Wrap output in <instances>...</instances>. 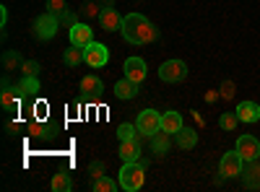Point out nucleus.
I'll return each mask as SVG.
<instances>
[{
    "instance_id": "nucleus-1",
    "label": "nucleus",
    "mask_w": 260,
    "mask_h": 192,
    "mask_svg": "<svg viewBox=\"0 0 260 192\" xmlns=\"http://www.w3.org/2000/svg\"><path fill=\"white\" fill-rule=\"evenodd\" d=\"M122 36L130 45H154L159 39V29L151 24L143 13H127L122 18Z\"/></svg>"
},
{
    "instance_id": "nucleus-2",
    "label": "nucleus",
    "mask_w": 260,
    "mask_h": 192,
    "mask_svg": "<svg viewBox=\"0 0 260 192\" xmlns=\"http://www.w3.org/2000/svg\"><path fill=\"white\" fill-rule=\"evenodd\" d=\"M146 166H148L146 159H141V161H125L122 169H120V179H117L120 189L138 192L143 187V182H146Z\"/></svg>"
},
{
    "instance_id": "nucleus-3",
    "label": "nucleus",
    "mask_w": 260,
    "mask_h": 192,
    "mask_svg": "<svg viewBox=\"0 0 260 192\" xmlns=\"http://www.w3.org/2000/svg\"><path fill=\"white\" fill-rule=\"evenodd\" d=\"M57 29H60V16H55L50 11H45L42 16H37L31 21V36L39 42H50L57 34Z\"/></svg>"
},
{
    "instance_id": "nucleus-4",
    "label": "nucleus",
    "mask_w": 260,
    "mask_h": 192,
    "mask_svg": "<svg viewBox=\"0 0 260 192\" xmlns=\"http://www.w3.org/2000/svg\"><path fill=\"white\" fill-rule=\"evenodd\" d=\"M242 172H245V159L240 156V151L237 148L234 151H226L219 161V174L224 179H234V177H242Z\"/></svg>"
},
{
    "instance_id": "nucleus-5",
    "label": "nucleus",
    "mask_w": 260,
    "mask_h": 192,
    "mask_svg": "<svg viewBox=\"0 0 260 192\" xmlns=\"http://www.w3.org/2000/svg\"><path fill=\"white\" fill-rule=\"evenodd\" d=\"M83 62L89 68H104L110 62V50H107L102 42H89L83 47Z\"/></svg>"
},
{
    "instance_id": "nucleus-6",
    "label": "nucleus",
    "mask_w": 260,
    "mask_h": 192,
    "mask_svg": "<svg viewBox=\"0 0 260 192\" xmlns=\"http://www.w3.org/2000/svg\"><path fill=\"white\" fill-rule=\"evenodd\" d=\"M136 125H138V133L143 138H151V135H156L161 130V114L156 109H143V112H138Z\"/></svg>"
},
{
    "instance_id": "nucleus-7",
    "label": "nucleus",
    "mask_w": 260,
    "mask_h": 192,
    "mask_svg": "<svg viewBox=\"0 0 260 192\" xmlns=\"http://www.w3.org/2000/svg\"><path fill=\"white\" fill-rule=\"evenodd\" d=\"M99 26H102V31H107V34H112V31L122 29V18H120V13L115 11V3H112V0H102Z\"/></svg>"
},
{
    "instance_id": "nucleus-8",
    "label": "nucleus",
    "mask_w": 260,
    "mask_h": 192,
    "mask_svg": "<svg viewBox=\"0 0 260 192\" xmlns=\"http://www.w3.org/2000/svg\"><path fill=\"white\" fill-rule=\"evenodd\" d=\"M159 78L164 83H180L187 78V65L182 60H167L161 62V68H159Z\"/></svg>"
},
{
    "instance_id": "nucleus-9",
    "label": "nucleus",
    "mask_w": 260,
    "mask_h": 192,
    "mask_svg": "<svg viewBox=\"0 0 260 192\" xmlns=\"http://www.w3.org/2000/svg\"><path fill=\"white\" fill-rule=\"evenodd\" d=\"M68 36H71V45L73 47H86L89 42H94V34H91V26L86 21H76V24L68 29Z\"/></svg>"
},
{
    "instance_id": "nucleus-10",
    "label": "nucleus",
    "mask_w": 260,
    "mask_h": 192,
    "mask_svg": "<svg viewBox=\"0 0 260 192\" xmlns=\"http://www.w3.org/2000/svg\"><path fill=\"white\" fill-rule=\"evenodd\" d=\"M237 151L245 159V164L255 161V159H260V140L255 135H240L237 138Z\"/></svg>"
},
{
    "instance_id": "nucleus-11",
    "label": "nucleus",
    "mask_w": 260,
    "mask_h": 192,
    "mask_svg": "<svg viewBox=\"0 0 260 192\" xmlns=\"http://www.w3.org/2000/svg\"><path fill=\"white\" fill-rule=\"evenodd\" d=\"M0 106H3L6 114H18L21 109V91L18 89H11L8 83H3V94H0Z\"/></svg>"
},
{
    "instance_id": "nucleus-12",
    "label": "nucleus",
    "mask_w": 260,
    "mask_h": 192,
    "mask_svg": "<svg viewBox=\"0 0 260 192\" xmlns=\"http://www.w3.org/2000/svg\"><path fill=\"white\" fill-rule=\"evenodd\" d=\"M122 70H125V75H127L130 81H136V83H143V81H146V73H148L146 60H141V57H127L125 65H122Z\"/></svg>"
},
{
    "instance_id": "nucleus-13",
    "label": "nucleus",
    "mask_w": 260,
    "mask_h": 192,
    "mask_svg": "<svg viewBox=\"0 0 260 192\" xmlns=\"http://www.w3.org/2000/svg\"><path fill=\"white\" fill-rule=\"evenodd\" d=\"M138 91H141V83L130 81L127 75H125V78H120V81L115 83V96H117V99H122V101L136 99V96H138Z\"/></svg>"
},
{
    "instance_id": "nucleus-14",
    "label": "nucleus",
    "mask_w": 260,
    "mask_h": 192,
    "mask_svg": "<svg viewBox=\"0 0 260 192\" xmlns=\"http://www.w3.org/2000/svg\"><path fill=\"white\" fill-rule=\"evenodd\" d=\"M141 138H130V140H120V159L122 161H141Z\"/></svg>"
},
{
    "instance_id": "nucleus-15",
    "label": "nucleus",
    "mask_w": 260,
    "mask_h": 192,
    "mask_svg": "<svg viewBox=\"0 0 260 192\" xmlns=\"http://www.w3.org/2000/svg\"><path fill=\"white\" fill-rule=\"evenodd\" d=\"M26 133H29V138H39V140H47V138H52V135L57 133V127L47 125L45 120H34V117H31V122L26 125Z\"/></svg>"
},
{
    "instance_id": "nucleus-16",
    "label": "nucleus",
    "mask_w": 260,
    "mask_h": 192,
    "mask_svg": "<svg viewBox=\"0 0 260 192\" xmlns=\"http://www.w3.org/2000/svg\"><path fill=\"white\" fill-rule=\"evenodd\" d=\"M234 112H237V117H240V122L252 125V122L260 120V104L257 101H240Z\"/></svg>"
},
{
    "instance_id": "nucleus-17",
    "label": "nucleus",
    "mask_w": 260,
    "mask_h": 192,
    "mask_svg": "<svg viewBox=\"0 0 260 192\" xmlns=\"http://www.w3.org/2000/svg\"><path fill=\"white\" fill-rule=\"evenodd\" d=\"M102 91H104V83H102L99 75L89 73V75L81 78V94H83V96H99Z\"/></svg>"
},
{
    "instance_id": "nucleus-18",
    "label": "nucleus",
    "mask_w": 260,
    "mask_h": 192,
    "mask_svg": "<svg viewBox=\"0 0 260 192\" xmlns=\"http://www.w3.org/2000/svg\"><path fill=\"white\" fill-rule=\"evenodd\" d=\"M242 177H245V187L247 189H260V159L245 164V174Z\"/></svg>"
},
{
    "instance_id": "nucleus-19",
    "label": "nucleus",
    "mask_w": 260,
    "mask_h": 192,
    "mask_svg": "<svg viewBox=\"0 0 260 192\" xmlns=\"http://www.w3.org/2000/svg\"><path fill=\"white\" fill-rule=\"evenodd\" d=\"M175 143L182 148V151H192V148L198 145V133H195L192 127H182V130L175 133Z\"/></svg>"
},
{
    "instance_id": "nucleus-20",
    "label": "nucleus",
    "mask_w": 260,
    "mask_h": 192,
    "mask_svg": "<svg viewBox=\"0 0 260 192\" xmlns=\"http://www.w3.org/2000/svg\"><path fill=\"white\" fill-rule=\"evenodd\" d=\"M169 148H172V135H169V133L159 130L156 135H151V151H154L156 156L169 153Z\"/></svg>"
},
{
    "instance_id": "nucleus-21",
    "label": "nucleus",
    "mask_w": 260,
    "mask_h": 192,
    "mask_svg": "<svg viewBox=\"0 0 260 192\" xmlns=\"http://www.w3.org/2000/svg\"><path fill=\"white\" fill-rule=\"evenodd\" d=\"M182 114L180 112H164L161 114V130L169 133V135H175L177 130H182Z\"/></svg>"
},
{
    "instance_id": "nucleus-22",
    "label": "nucleus",
    "mask_w": 260,
    "mask_h": 192,
    "mask_svg": "<svg viewBox=\"0 0 260 192\" xmlns=\"http://www.w3.org/2000/svg\"><path fill=\"white\" fill-rule=\"evenodd\" d=\"M24 57H21V52L18 50H6L3 52V70L6 73H13V70H21L24 68Z\"/></svg>"
},
{
    "instance_id": "nucleus-23",
    "label": "nucleus",
    "mask_w": 260,
    "mask_h": 192,
    "mask_svg": "<svg viewBox=\"0 0 260 192\" xmlns=\"http://www.w3.org/2000/svg\"><path fill=\"white\" fill-rule=\"evenodd\" d=\"M91 189H94V192H117V189H120V182H115L112 177L102 174V177H96V179L91 182Z\"/></svg>"
},
{
    "instance_id": "nucleus-24",
    "label": "nucleus",
    "mask_w": 260,
    "mask_h": 192,
    "mask_svg": "<svg viewBox=\"0 0 260 192\" xmlns=\"http://www.w3.org/2000/svg\"><path fill=\"white\" fill-rule=\"evenodd\" d=\"M50 187H52L55 192H71V189H73V179H71L68 172H57V174L52 177Z\"/></svg>"
},
{
    "instance_id": "nucleus-25",
    "label": "nucleus",
    "mask_w": 260,
    "mask_h": 192,
    "mask_svg": "<svg viewBox=\"0 0 260 192\" xmlns=\"http://www.w3.org/2000/svg\"><path fill=\"white\" fill-rule=\"evenodd\" d=\"M62 62H65L68 68H78L81 62H83V50L71 45L68 50H62Z\"/></svg>"
},
{
    "instance_id": "nucleus-26",
    "label": "nucleus",
    "mask_w": 260,
    "mask_h": 192,
    "mask_svg": "<svg viewBox=\"0 0 260 192\" xmlns=\"http://www.w3.org/2000/svg\"><path fill=\"white\" fill-rule=\"evenodd\" d=\"M18 91H21V96H34L39 91V78L37 75H24L21 83H18Z\"/></svg>"
},
{
    "instance_id": "nucleus-27",
    "label": "nucleus",
    "mask_w": 260,
    "mask_h": 192,
    "mask_svg": "<svg viewBox=\"0 0 260 192\" xmlns=\"http://www.w3.org/2000/svg\"><path fill=\"white\" fill-rule=\"evenodd\" d=\"M78 13H81L83 18H99V13H102V3H96V0H86V3L78 8Z\"/></svg>"
},
{
    "instance_id": "nucleus-28",
    "label": "nucleus",
    "mask_w": 260,
    "mask_h": 192,
    "mask_svg": "<svg viewBox=\"0 0 260 192\" xmlns=\"http://www.w3.org/2000/svg\"><path fill=\"white\" fill-rule=\"evenodd\" d=\"M237 125H240V117H237V112H224V114L219 117V127H221L224 133H232Z\"/></svg>"
},
{
    "instance_id": "nucleus-29",
    "label": "nucleus",
    "mask_w": 260,
    "mask_h": 192,
    "mask_svg": "<svg viewBox=\"0 0 260 192\" xmlns=\"http://www.w3.org/2000/svg\"><path fill=\"white\" fill-rule=\"evenodd\" d=\"M141 133H138V125H133V122H122L120 127H117V138L120 140H130V138H138Z\"/></svg>"
},
{
    "instance_id": "nucleus-30",
    "label": "nucleus",
    "mask_w": 260,
    "mask_h": 192,
    "mask_svg": "<svg viewBox=\"0 0 260 192\" xmlns=\"http://www.w3.org/2000/svg\"><path fill=\"white\" fill-rule=\"evenodd\" d=\"M219 94H221V99H224V101H232V99H234V94H237V83H234L232 78H226V81L221 83Z\"/></svg>"
},
{
    "instance_id": "nucleus-31",
    "label": "nucleus",
    "mask_w": 260,
    "mask_h": 192,
    "mask_svg": "<svg viewBox=\"0 0 260 192\" xmlns=\"http://www.w3.org/2000/svg\"><path fill=\"white\" fill-rule=\"evenodd\" d=\"M47 11L55 13V16H62L68 11V3H65V0H47Z\"/></svg>"
},
{
    "instance_id": "nucleus-32",
    "label": "nucleus",
    "mask_w": 260,
    "mask_h": 192,
    "mask_svg": "<svg viewBox=\"0 0 260 192\" xmlns=\"http://www.w3.org/2000/svg\"><path fill=\"white\" fill-rule=\"evenodd\" d=\"M31 117L34 120H47V101H37L31 106Z\"/></svg>"
},
{
    "instance_id": "nucleus-33",
    "label": "nucleus",
    "mask_w": 260,
    "mask_h": 192,
    "mask_svg": "<svg viewBox=\"0 0 260 192\" xmlns=\"http://www.w3.org/2000/svg\"><path fill=\"white\" fill-rule=\"evenodd\" d=\"M39 62L37 60H26L24 62V68H21V75H39Z\"/></svg>"
},
{
    "instance_id": "nucleus-34",
    "label": "nucleus",
    "mask_w": 260,
    "mask_h": 192,
    "mask_svg": "<svg viewBox=\"0 0 260 192\" xmlns=\"http://www.w3.org/2000/svg\"><path fill=\"white\" fill-rule=\"evenodd\" d=\"M104 169H107L104 161H91V164H89V174H91V179L102 177V174H104Z\"/></svg>"
},
{
    "instance_id": "nucleus-35",
    "label": "nucleus",
    "mask_w": 260,
    "mask_h": 192,
    "mask_svg": "<svg viewBox=\"0 0 260 192\" xmlns=\"http://www.w3.org/2000/svg\"><path fill=\"white\" fill-rule=\"evenodd\" d=\"M219 99H221V94H219V91H206V101H208V104H216Z\"/></svg>"
},
{
    "instance_id": "nucleus-36",
    "label": "nucleus",
    "mask_w": 260,
    "mask_h": 192,
    "mask_svg": "<svg viewBox=\"0 0 260 192\" xmlns=\"http://www.w3.org/2000/svg\"><path fill=\"white\" fill-rule=\"evenodd\" d=\"M68 112H71V114H68V117H71V120H73V117H76V112H81V104H78V101H73V104H71V106H68Z\"/></svg>"
},
{
    "instance_id": "nucleus-37",
    "label": "nucleus",
    "mask_w": 260,
    "mask_h": 192,
    "mask_svg": "<svg viewBox=\"0 0 260 192\" xmlns=\"http://www.w3.org/2000/svg\"><path fill=\"white\" fill-rule=\"evenodd\" d=\"M8 21V8H0V26H6Z\"/></svg>"
},
{
    "instance_id": "nucleus-38",
    "label": "nucleus",
    "mask_w": 260,
    "mask_h": 192,
    "mask_svg": "<svg viewBox=\"0 0 260 192\" xmlns=\"http://www.w3.org/2000/svg\"><path fill=\"white\" fill-rule=\"evenodd\" d=\"M6 127H8V133H11V135H16V133H18V122H13V120H11Z\"/></svg>"
}]
</instances>
